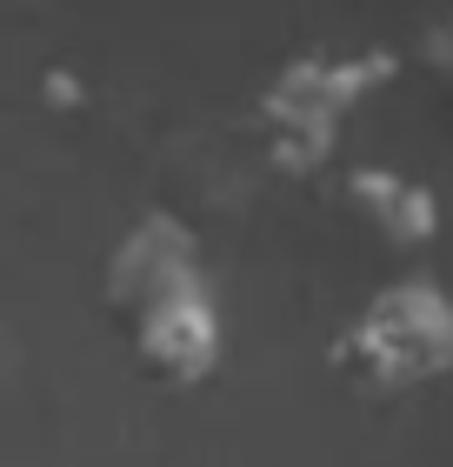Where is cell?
<instances>
[{"label":"cell","mask_w":453,"mask_h":467,"mask_svg":"<svg viewBox=\"0 0 453 467\" xmlns=\"http://www.w3.org/2000/svg\"><path fill=\"white\" fill-rule=\"evenodd\" d=\"M40 94H47V100H54V108H74V100H80V94H88V88H80V80H74V74H60V67H54L47 80H40Z\"/></svg>","instance_id":"7"},{"label":"cell","mask_w":453,"mask_h":467,"mask_svg":"<svg viewBox=\"0 0 453 467\" xmlns=\"http://www.w3.org/2000/svg\"><path fill=\"white\" fill-rule=\"evenodd\" d=\"M201 241H193V227L180 214H140L134 227L120 234V247L107 254V314L127 327L134 314H147L154 301L180 287H201Z\"/></svg>","instance_id":"3"},{"label":"cell","mask_w":453,"mask_h":467,"mask_svg":"<svg viewBox=\"0 0 453 467\" xmlns=\"http://www.w3.org/2000/svg\"><path fill=\"white\" fill-rule=\"evenodd\" d=\"M334 368L366 394H407L453 380V294L427 274L386 281L334 334Z\"/></svg>","instance_id":"2"},{"label":"cell","mask_w":453,"mask_h":467,"mask_svg":"<svg viewBox=\"0 0 453 467\" xmlns=\"http://www.w3.org/2000/svg\"><path fill=\"white\" fill-rule=\"evenodd\" d=\"M420 67L453 94V7H447L440 20H427V27H420Z\"/></svg>","instance_id":"6"},{"label":"cell","mask_w":453,"mask_h":467,"mask_svg":"<svg viewBox=\"0 0 453 467\" xmlns=\"http://www.w3.org/2000/svg\"><path fill=\"white\" fill-rule=\"evenodd\" d=\"M340 201H347V214L374 234L380 247H394V254H420L440 234L434 187L414 181V174H394V167H347Z\"/></svg>","instance_id":"5"},{"label":"cell","mask_w":453,"mask_h":467,"mask_svg":"<svg viewBox=\"0 0 453 467\" xmlns=\"http://www.w3.org/2000/svg\"><path fill=\"white\" fill-rule=\"evenodd\" d=\"M127 341H134V360L167 388H201V380L221 368V307H213L207 281L180 287L154 301L147 314L127 321Z\"/></svg>","instance_id":"4"},{"label":"cell","mask_w":453,"mask_h":467,"mask_svg":"<svg viewBox=\"0 0 453 467\" xmlns=\"http://www.w3.org/2000/svg\"><path fill=\"white\" fill-rule=\"evenodd\" d=\"M394 74H400V60L386 47L287 60L247 108V134L261 147V161L273 174H314V167H327L334 147H340V120L374 88H386Z\"/></svg>","instance_id":"1"}]
</instances>
